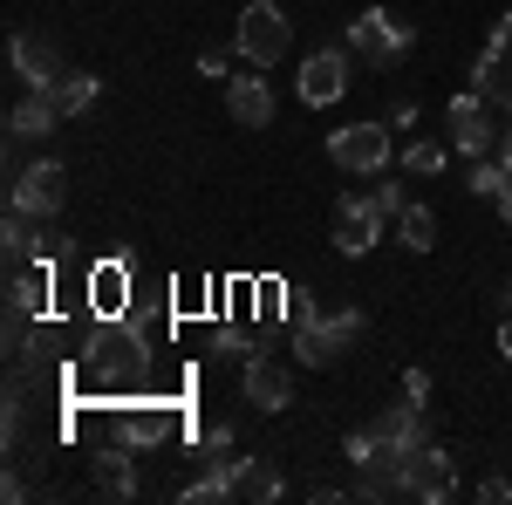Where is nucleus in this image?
<instances>
[{
    "label": "nucleus",
    "instance_id": "f257e3e1",
    "mask_svg": "<svg viewBox=\"0 0 512 505\" xmlns=\"http://www.w3.org/2000/svg\"><path fill=\"white\" fill-rule=\"evenodd\" d=\"M294 355L308 369H335L342 355L369 335V314L362 308H315V301H294Z\"/></svg>",
    "mask_w": 512,
    "mask_h": 505
},
{
    "label": "nucleus",
    "instance_id": "f03ea898",
    "mask_svg": "<svg viewBox=\"0 0 512 505\" xmlns=\"http://www.w3.org/2000/svg\"><path fill=\"white\" fill-rule=\"evenodd\" d=\"M410 41H417V28H410V21H396L390 7H369V14H355V21H349V48L369 62V69L403 62V55H410Z\"/></svg>",
    "mask_w": 512,
    "mask_h": 505
},
{
    "label": "nucleus",
    "instance_id": "7ed1b4c3",
    "mask_svg": "<svg viewBox=\"0 0 512 505\" xmlns=\"http://www.w3.org/2000/svg\"><path fill=\"white\" fill-rule=\"evenodd\" d=\"M233 48L253 69H274L280 55H287V14H280L274 0H253V7L239 14V28H233Z\"/></svg>",
    "mask_w": 512,
    "mask_h": 505
},
{
    "label": "nucleus",
    "instance_id": "20e7f679",
    "mask_svg": "<svg viewBox=\"0 0 512 505\" xmlns=\"http://www.w3.org/2000/svg\"><path fill=\"white\" fill-rule=\"evenodd\" d=\"M328 157H335L342 171H355V178H383V164L396 157V144H390L383 123H349V130L328 137Z\"/></svg>",
    "mask_w": 512,
    "mask_h": 505
},
{
    "label": "nucleus",
    "instance_id": "39448f33",
    "mask_svg": "<svg viewBox=\"0 0 512 505\" xmlns=\"http://www.w3.org/2000/svg\"><path fill=\"white\" fill-rule=\"evenodd\" d=\"M62 198H69V171H62L55 157H41V164H28V171H14V212H28V219H55Z\"/></svg>",
    "mask_w": 512,
    "mask_h": 505
},
{
    "label": "nucleus",
    "instance_id": "423d86ee",
    "mask_svg": "<svg viewBox=\"0 0 512 505\" xmlns=\"http://www.w3.org/2000/svg\"><path fill=\"white\" fill-rule=\"evenodd\" d=\"M349 62H355L349 41H342V48H315V55L301 62V103H315V110L342 103V96H349Z\"/></svg>",
    "mask_w": 512,
    "mask_h": 505
},
{
    "label": "nucleus",
    "instance_id": "0eeeda50",
    "mask_svg": "<svg viewBox=\"0 0 512 505\" xmlns=\"http://www.w3.org/2000/svg\"><path fill=\"white\" fill-rule=\"evenodd\" d=\"M383 219H390V212H383V205H376L369 192H349L342 205H335V253L362 260V253L383 239Z\"/></svg>",
    "mask_w": 512,
    "mask_h": 505
},
{
    "label": "nucleus",
    "instance_id": "6e6552de",
    "mask_svg": "<svg viewBox=\"0 0 512 505\" xmlns=\"http://www.w3.org/2000/svg\"><path fill=\"white\" fill-rule=\"evenodd\" d=\"M458 492V465H451V451H437L424 444L410 465H403V499H424V505H444Z\"/></svg>",
    "mask_w": 512,
    "mask_h": 505
},
{
    "label": "nucleus",
    "instance_id": "1a4fd4ad",
    "mask_svg": "<svg viewBox=\"0 0 512 505\" xmlns=\"http://www.w3.org/2000/svg\"><path fill=\"white\" fill-rule=\"evenodd\" d=\"M7 62H14V76L28 82V89H55V82L69 76V62H62V48L41 35H14L7 41Z\"/></svg>",
    "mask_w": 512,
    "mask_h": 505
},
{
    "label": "nucleus",
    "instance_id": "9d476101",
    "mask_svg": "<svg viewBox=\"0 0 512 505\" xmlns=\"http://www.w3.org/2000/svg\"><path fill=\"white\" fill-rule=\"evenodd\" d=\"M444 123H451V144L472 157V164L492 151V144H499V130H492V117H485V96H478V89H465V96L444 110Z\"/></svg>",
    "mask_w": 512,
    "mask_h": 505
},
{
    "label": "nucleus",
    "instance_id": "9b49d317",
    "mask_svg": "<svg viewBox=\"0 0 512 505\" xmlns=\"http://www.w3.org/2000/svg\"><path fill=\"white\" fill-rule=\"evenodd\" d=\"M369 430L390 444L396 458H417V451L431 444V417H424V403H417V396H410V403H390V410H383Z\"/></svg>",
    "mask_w": 512,
    "mask_h": 505
},
{
    "label": "nucleus",
    "instance_id": "f8f14e48",
    "mask_svg": "<svg viewBox=\"0 0 512 505\" xmlns=\"http://www.w3.org/2000/svg\"><path fill=\"white\" fill-rule=\"evenodd\" d=\"M239 389H246V403H253V410H287V403H294V376L280 369L274 355H246Z\"/></svg>",
    "mask_w": 512,
    "mask_h": 505
},
{
    "label": "nucleus",
    "instance_id": "ddd939ff",
    "mask_svg": "<svg viewBox=\"0 0 512 505\" xmlns=\"http://www.w3.org/2000/svg\"><path fill=\"white\" fill-rule=\"evenodd\" d=\"M219 465L233 471V499L239 505H274L287 492V478H280L274 458H219Z\"/></svg>",
    "mask_w": 512,
    "mask_h": 505
},
{
    "label": "nucleus",
    "instance_id": "4468645a",
    "mask_svg": "<svg viewBox=\"0 0 512 505\" xmlns=\"http://www.w3.org/2000/svg\"><path fill=\"white\" fill-rule=\"evenodd\" d=\"M226 110H233V123H246V130L274 123V82H267V69H253V76H226Z\"/></svg>",
    "mask_w": 512,
    "mask_h": 505
},
{
    "label": "nucleus",
    "instance_id": "2eb2a0df",
    "mask_svg": "<svg viewBox=\"0 0 512 505\" xmlns=\"http://www.w3.org/2000/svg\"><path fill=\"white\" fill-rule=\"evenodd\" d=\"M62 123V103L48 96V89H28L14 110H7V137H21V144H35V137H48Z\"/></svg>",
    "mask_w": 512,
    "mask_h": 505
},
{
    "label": "nucleus",
    "instance_id": "dca6fc26",
    "mask_svg": "<svg viewBox=\"0 0 512 505\" xmlns=\"http://www.w3.org/2000/svg\"><path fill=\"white\" fill-rule=\"evenodd\" d=\"M96 492H103V499H137L130 444H103V451H96Z\"/></svg>",
    "mask_w": 512,
    "mask_h": 505
},
{
    "label": "nucleus",
    "instance_id": "f3484780",
    "mask_svg": "<svg viewBox=\"0 0 512 505\" xmlns=\"http://www.w3.org/2000/svg\"><path fill=\"white\" fill-rule=\"evenodd\" d=\"M96 89H103V82H96V76H82V69H69V76L55 82L48 96L62 103V117H82V110H96Z\"/></svg>",
    "mask_w": 512,
    "mask_h": 505
},
{
    "label": "nucleus",
    "instance_id": "a211bd4d",
    "mask_svg": "<svg viewBox=\"0 0 512 505\" xmlns=\"http://www.w3.org/2000/svg\"><path fill=\"white\" fill-rule=\"evenodd\" d=\"M396 233H403V246H410V253H431L437 212H431V205H403V212H396Z\"/></svg>",
    "mask_w": 512,
    "mask_h": 505
},
{
    "label": "nucleus",
    "instance_id": "6ab92c4d",
    "mask_svg": "<svg viewBox=\"0 0 512 505\" xmlns=\"http://www.w3.org/2000/svg\"><path fill=\"white\" fill-rule=\"evenodd\" d=\"M41 294H48V267H41V273H21V267H14V280H7V308H14V314H35Z\"/></svg>",
    "mask_w": 512,
    "mask_h": 505
},
{
    "label": "nucleus",
    "instance_id": "aec40b11",
    "mask_svg": "<svg viewBox=\"0 0 512 505\" xmlns=\"http://www.w3.org/2000/svg\"><path fill=\"white\" fill-rule=\"evenodd\" d=\"M158 437H164V424L151 410H123V444H130V451H144V444H158Z\"/></svg>",
    "mask_w": 512,
    "mask_h": 505
},
{
    "label": "nucleus",
    "instance_id": "412c9836",
    "mask_svg": "<svg viewBox=\"0 0 512 505\" xmlns=\"http://www.w3.org/2000/svg\"><path fill=\"white\" fill-rule=\"evenodd\" d=\"M403 171H410V178H431V171H444V144H431V137H417V144L403 151Z\"/></svg>",
    "mask_w": 512,
    "mask_h": 505
},
{
    "label": "nucleus",
    "instance_id": "4be33fe9",
    "mask_svg": "<svg viewBox=\"0 0 512 505\" xmlns=\"http://www.w3.org/2000/svg\"><path fill=\"white\" fill-rule=\"evenodd\" d=\"M185 499H233V471H226V465H212V471H205V478H192V485H185Z\"/></svg>",
    "mask_w": 512,
    "mask_h": 505
},
{
    "label": "nucleus",
    "instance_id": "5701e85b",
    "mask_svg": "<svg viewBox=\"0 0 512 505\" xmlns=\"http://www.w3.org/2000/svg\"><path fill=\"white\" fill-rule=\"evenodd\" d=\"M506 185H512V171H506V164H485V157L472 164V192H478V198H499Z\"/></svg>",
    "mask_w": 512,
    "mask_h": 505
},
{
    "label": "nucleus",
    "instance_id": "b1692460",
    "mask_svg": "<svg viewBox=\"0 0 512 505\" xmlns=\"http://www.w3.org/2000/svg\"><path fill=\"white\" fill-rule=\"evenodd\" d=\"M205 458L219 465V458H233V424H212L205 430Z\"/></svg>",
    "mask_w": 512,
    "mask_h": 505
},
{
    "label": "nucleus",
    "instance_id": "393cba45",
    "mask_svg": "<svg viewBox=\"0 0 512 505\" xmlns=\"http://www.w3.org/2000/svg\"><path fill=\"white\" fill-rule=\"evenodd\" d=\"M369 198H376V205H383V212H403V205H410V198H403V185H369Z\"/></svg>",
    "mask_w": 512,
    "mask_h": 505
},
{
    "label": "nucleus",
    "instance_id": "a878e982",
    "mask_svg": "<svg viewBox=\"0 0 512 505\" xmlns=\"http://www.w3.org/2000/svg\"><path fill=\"white\" fill-rule=\"evenodd\" d=\"M485 48H492L499 62H506V55H512V7H506V14H499V28H492V41H485Z\"/></svg>",
    "mask_w": 512,
    "mask_h": 505
},
{
    "label": "nucleus",
    "instance_id": "bb28decb",
    "mask_svg": "<svg viewBox=\"0 0 512 505\" xmlns=\"http://www.w3.org/2000/svg\"><path fill=\"white\" fill-rule=\"evenodd\" d=\"M226 62H233V48H205L198 55V76H226Z\"/></svg>",
    "mask_w": 512,
    "mask_h": 505
},
{
    "label": "nucleus",
    "instance_id": "cd10ccee",
    "mask_svg": "<svg viewBox=\"0 0 512 505\" xmlns=\"http://www.w3.org/2000/svg\"><path fill=\"white\" fill-rule=\"evenodd\" d=\"M403 396H417V403H431V376H424V369H410V376H403Z\"/></svg>",
    "mask_w": 512,
    "mask_h": 505
},
{
    "label": "nucleus",
    "instance_id": "c85d7f7f",
    "mask_svg": "<svg viewBox=\"0 0 512 505\" xmlns=\"http://www.w3.org/2000/svg\"><path fill=\"white\" fill-rule=\"evenodd\" d=\"M478 499H492V505H506V499H512V485H506V478H485V485H478Z\"/></svg>",
    "mask_w": 512,
    "mask_h": 505
},
{
    "label": "nucleus",
    "instance_id": "c756f323",
    "mask_svg": "<svg viewBox=\"0 0 512 505\" xmlns=\"http://www.w3.org/2000/svg\"><path fill=\"white\" fill-rule=\"evenodd\" d=\"M485 103H506V110H512V76H492V89H485Z\"/></svg>",
    "mask_w": 512,
    "mask_h": 505
},
{
    "label": "nucleus",
    "instance_id": "7c9ffc66",
    "mask_svg": "<svg viewBox=\"0 0 512 505\" xmlns=\"http://www.w3.org/2000/svg\"><path fill=\"white\" fill-rule=\"evenodd\" d=\"M499 164H506V171H512V123H506V130H499Z\"/></svg>",
    "mask_w": 512,
    "mask_h": 505
},
{
    "label": "nucleus",
    "instance_id": "2f4dec72",
    "mask_svg": "<svg viewBox=\"0 0 512 505\" xmlns=\"http://www.w3.org/2000/svg\"><path fill=\"white\" fill-rule=\"evenodd\" d=\"M499 355H512V314L499 321Z\"/></svg>",
    "mask_w": 512,
    "mask_h": 505
},
{
    "label": "nucleus",
    "instance_id": "473e14b6",
    "mask_svg": "<svg viewBox=\"0 0 512 505\" xmlns=\"http://www.w3.org/2000/svg\"><path fill=\"white\" fill-rule=\"evenodd\" d=\"M499 212H506V219H512V185H506V192H499Z\"/></svg>",
    "mask_w": 512,
    "mask_h": 505
},
{
    "label": "nucleus",
    "instance_id": "72a5a7b5",
    "mask_svg": "<svg viewBox=\"0 0 512 505\" xmlns=\"http://www.w3.org/2000/svg\"><path fill=\"white\" fill-rule=\"evenodd\" d=\"M506 314H512V287H506Z\"/></svg>",
    "mask_w": 512,
    "mask_h": 505
}]
</instances>
